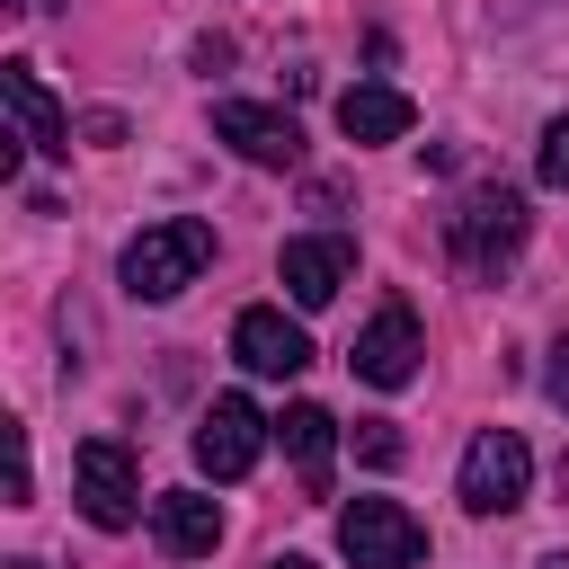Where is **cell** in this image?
<instances>
[{
  "label": "cell",
  "instance_id": "7c38bea8",
  "mask_svg": "<svg viewBox=\"0 0 569 569\" xmlns=\"http://www.w3.org/2000/svg\"><path fill=\"white\" fill-rule=\"evenodd\" d=\"M276 445H284V462H293L302 498H329V453H338V418H329L320 400H293V409L276 418Z\"/></svg>",
  "mask_w": 569,
  "mask_h": 569
},
{
  "label": "cell",
  "instance_id": "e0dca14e",
  "mask_svg": "<svg viewBox=\"0 0 569 569\" xmlns=\"http://www.w3.org/2000/svg\"><path fill=\"white\" fill-rule=\"evenodd\" d=\"M36 498V471H27V427H9V507Z\"/></svg>",
  "mask_w": 569,
  "mask_h": 569
},
{
  "label": "cell",
  "instance_id": "4fadbf2b",
  "mask_svg": "<svg viewBox=\"0 0 569 569\" xmlns=\"http://www.w3.org/2000/svg\"><path fill=\"white\" fill-rule=\"evenodd\" d=\"M151 542H160L169 560H204V551L222 542V507H213L204 489H160V498H151Z\"/></svg>",
  "mask_w": 569,
  "mask_h": 569
},
{
  "label": "cell",
  "instance_id": "ba28073f",
  "mask_svg": "<svg viewBox=\"0 0 569 569\" xmlns=\"http://www.w3.org/2000/svg\"><path fill=\"white\" fill-rule=\"evenodd\" d=\"M213 133H222L240 160H258V169H293V160H302V124H293L284 107H258V98H222V107H213Z\"/></svg>",
  "mask_w": 569,
  "mask_h": 569
},
{
  "label": "cell",
  "instance_id": "5b68a950",
  "mask_svg": "<svg viewBox=\"0 0 569 569\" xmlns=\"http://www.w3.org/2000/svg\"><path fill=\"white\" fill-rule=\"evenodd\" d=\"M338 551L356 569H418L427 560V525L400 498H356V507H338Z\"/></svg>",
  "mask_w": 569,
  "mask_h": 569
},
{
  "label": "cell",
  "instance_id": "5bb4252c",
  "mask_svg": "<svg viewBox=\"0 0 569 569\" xmlns=\"http://www.w3.org/2000/svg\"><path fill=\"white\" fill-rule=\"evenodd\" d=\"M418 124V107H409V89H391V80H356L347 98H338V133L347 142H400Z\"/></svg>",
  "mask_w": 569,
  "mask_h": 569
},
{
  "label": "cell",
  "instance_id": "277c9868",
  "mask_svg": "<svg viewBox=\"0 0 569 569\" xmlns=\"http://www.w3.org/2000/svg\"><path fill=\"white\" fill-rule=\"evenodd\" d=\"M71 498H80V516H89L98 533H124V525L142 516V471H133V453H124L116 436H89V445L71 453Z\"/></svg>",
  "mask_w": 569,
  "mask_h": 569
},
{
  "label": "cell",
  "instance_id": "9a60e30c",
  "mask_svg": "<svg viewBox=\"0 0 569 569\" xmlns=\"http://www.w3.org/2000/svg\"><path fill=\"white\" fill-rule=\"evenodd\" d=\"M356 462L391 471V462H400V427H391V418H356Z\"/></svg>",
  "mask_w": 569,
  "mask_h": 569
},
{
  "label": "cell",
  "instance_id": "30bf717a",
  "mask_svg": "<svg viewBox=\"0 0 569 569\" xmlns=\"http://www.w3.org/2000/svg\"><path fill=\"white\" fill-rule=\"evenodd\" d=\"M231 356H240L249 373L284 382V373H302V365H311V338H302V320H284L276 302H249V311L231 320Z\"/></svg>",
  "mask_w": 569,
  "mask_h": 569
},
{
  "label": "cell",
  "instance_id": "9c48e42d",
  "mask_svg": "<svg viewBox=\"0 0 569 569\" xmlns=\"http://www.w3.org/2000/svg\"><path fill=\"white\" fill-rule=\"evenodd\" d=\"M276 276H284V293H293L302 311H320V302H338V293H347V276H356V240H338V231H311V240H284V258H276Z\"/></svg>",
  "mask_w": 569,
  "mask_h": 569
},
{
  "label": "cell",
  "instance_id": "ffe728a7",
  "mask_svg": "<svg viewBox=\"0 0 569 569\" xmlns=\"http://www.w3.org/2000/svg\"><path fill=\"white\" fill-rule=\"evenodd\" d=\"M533 569H569V551H542V560H533Z\"/></svg>",
  "mask_w": 569,
  "mask_h": 569
},
{
  "label": "cell",
  "instance_id": "7a4b0ae2",
  "mask_svg": "<svg viewBox=\"0 0 569 569\" xmlns=\"http://www.w3.org/2000/svg\"><path fill=\"white\" fill-rule=\"evenodd\" d=\"M525 231H533V213H525L516 187H471V196L453 204V258H462L471 276H498V267L525 249Z\"/></svg>",
  "mask_w": 569,
  "mask_h": 569
},
{
  "label": "cell",
  "instance_id": "2e32d148",
  "mask_svg": "<svg viewBox=\"0 0 569 569\" xmlns=\"http://www.w3.org/2000/svg\"><path fill=\"white\" fill-rule=\"evenodd\" d=\"M533 178H542V187H569V116H551V124H542V151H533Z\"/></svg>",
  "mask_w": 569,
  "mask_h": 569
},
{
  "label": "cell",
  "instance_id": "d6986e66",
  "mask_svg": "<svg viewBox=\"0 0 569 569\" xmlns=\"http://www.w3.org/2000/svg\"><path fill=\"white\" fill-rule=\"evenodd\" d=\"M267 569H320V560H302V551H284V560H267Z\"/></svg>",
  "mask_w": 569,
  "mask_h": 569
},
{
  "label": "cell",
  "instance_id": "52a82bcc",
  "mask_svg": "<svg viewBox=\"0 0 569 569\" xmlns=\"http://www.w3.org/2000/svg\"><path fill=\"white\" fill-rule=\"evenodd\" d=\"M418 311L409 302H382L365 329H356V347H347V365H356V382H373V391H400V382H418Z\"/></svg>",
  "mask_w": 569,
  "mask_h": 569
},
{
  "label": "cell",
  "instance_id": "ac0fdd59",
  "mask_svg": "<svg viewBox=\"0 0 569 569\" xmlns=\"http://www.w3.org/2000/svg\"><path fill=\"white\" fill-rule=\"evenodd\" d=\"M542 391H551V409H569V338L551 347V373H542Z\"/></svg>",
  "mask_w": 569,
  "mask_h": 569
},
{
  "label": "cell",
  "instance_id": "44dd1931",
  "mask_svg": "<svg viewBox=\"0 0 569 569\" xmlns=\"http://www.w3.org/2000/svg\"><path fill=\"white\" fill-rule=\"evenodd\" d=\"M9 569H44V560H9Z\"/></svg>",
  "mask_w": 569,
  "mask_h": 569
},
{
  "label": "cell",
  "instance_id": "3957f363",
  "mask_svg": "<svg viewBox=\"0 0 569 569\" xmlns=\"http://www.w3.org/2000/svg\"><path fill=\"white\" fill-rule=\"evenodd\" d=\"M462 507L471 516H507V507H525V489H533V453H525V436L516 427H480L471 445H462Z\"/></svg>",
  "mask_w": 569,
  "mask_h": 569
},
{
  "label": "cell",
  "instance_id": "8fae6325",
  "mask_svg": "<svg viewBox=\"0 0 569 569\" xmlns=\"http://www.w3.org/2000/svg\"><path fill=\"white\" fill-rule=\"evenodd\" d=\"M0 107H9V124H18V142L27 151H44V160H62L71 151V116L53 107V89L36 80V62H0Z\"/></svg>",
  "mask_w": 569,
  "mask_h": 569
},
{
  "label": "cell",
  "instance_id": "6da1fadb",
  "mask_svg": "<svg viewBox=\"0 0 569 569\" xmlns=\"http://www.w3.org/2000/svg\"><path fill=\"white\" fill-rule=\"evenodd\" d=\"M213 267V222H196V213H169V222H142L133 240H124V258H116V284L133 293V302H178L196 276Z\"/></svg>",
  "mask_w": 569,
  "mask_h": 569
},
{
  "label": "cell",
  "instance_id": "8992f818",
  "mask_svg": "<svg viewBox=\"0 0 569 569\" xmlns=\"http://www.w3.org/2000/svg\"><path fill=\"white\" fill-rule=\"evenodd\" d=\"M267 436H276V418H258L249 391H222V400L196 418V471H204V480H240V471L267 453Z\"/></svg>",
  "mask_w": 569,
  "mask_h": 569
}]
</instances>
